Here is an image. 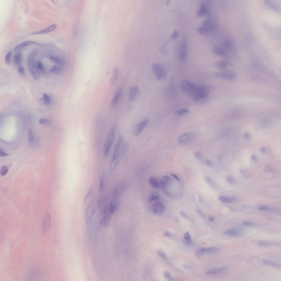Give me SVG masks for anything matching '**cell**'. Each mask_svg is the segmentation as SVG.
Wrapping results in <instances>:
<instances>
[{
  "label": "cell",
  "instance_id": "obj_36",
  "mask_svg": "<svg viewBox=\"0 0 281 281\" xmlns=\"http://www.w3.org/2000/svg\"><path fill=\"white\" fill-rule=\"evenodd\" d=\"M184 238L188 244L189 245L192 244V240L188 232H187L184 235Z\"/></svg>",
  "mask_w": 281,
  "mask_h": 281
},
{
  "label": "cell",
  "instance_id": "obj_42",
  "mask_svg": "<svg viewBox=\"0 0 281 281\" xmlns=\"http://www.w3.org/2000/svg\"><path fill=\"white\" fill-rule=\"evenodd\" d=\"M189 111L187 109H183L176 111L175 112L176 114L179 115H182L186 114H187L189 112Z\"/></svg>",
  "mask_w": 281,
  "mask_h": 281
},
{
  "label": "cell",
  "instance_id": "obj_62",
  "mask_svg": "<svg viewBox=\"0 0 281 281\" xmlns=\"http://www.w3.org/2000/svg\"><path fill=\"white\" fill-rule=\"evenodd\" d=\"M180 214L182 216V217H185V218H187V215L184 212H181Z\"/></svg>",
  "mask_w": 281,
  "mask_h": 281
},
{
  "label": "cell",
  "instance_id": "obj_35",
  "mask_svg": "<svg viewBox=\"0 0 281 281\" xmlns=\"http://www.w3.org/2000/svg\"><path fill=\"white\" fill-rule=\"evenodd\" d=\"M234 43L233 41L230 39H226L224 42V45L227 49H231L233 46Z\"/></svg>",
  "mask_w": 281,
  "mask_h": 281
},
{
  "label": "cell",
  "instance_id": "obj_59",
  "mask_svg": "<svg viewBox=\"0 0 281 281\" xmlns=\"http://www.w3.org/2000/svg\"><path fill=\"white\" fill-rule=\"evenodd\" d=\"M170 175H171L172 176H173V177L176 180H177L178 181V182H180V180L178 178V177L175 174H171Z\"/></svg>",
  "mask_w": 281,
  "mask_h": 281
},
{
  "label": "cell",
  "instance_id": "obj_57",
  "mask_svg": "<svg viewBox=\"0 0 281 281\" xmlns=\"http://www.w3.org/2000/svg\"><path fill=\"white\" fill-rule=\"evenodd\" d=\"M158 254L159 255L163 258H164V259L165 260L166 259V256L165 255V254H164V253H163L161 252H158Z\"/></svg>",
  "mask_w": 281,
  "mask_h": 281
},
{
  "label": "cell",
  "instance_id": "obj_15",
  "mask_svg": "<svg viewBox=\"0 0 281 281\" xmlns=\"http://www.w3.org/2000/svg\"><path fill=\"white\" fill-rule=\"evenodd\" d=\"M40 45L38 43L33 41H27L21 43L17 45L15 48L14 50L17 52H19L21 49L24 47L29 46L31 45Z\"/></svg>",
  "mask_w": 281,
  "mask_h": 281
},
{
  "label": "cell",
  "instance_id": "obj_31",
  "mask_svg": "<svg viewBox=\"0 0 281 281\" xmlns=\"http://www.w3.org/2000/svg\"><path fill=\"white\" fill-rule=\"evenodd\" d=\"M118 72V68L117 67L115 68L114 70V71H113V73L110 79V83L111 85L114 84L117 78Z\"/></svg>",
  "mask_w": 281,
  "mask_h": 281
},
{
  "label": "cell",
  "instance_id": "obj_45",
  "mask_svg": "<svg viewBox=\"0 0 281 281\" xmlns=\"http://www.w3.org/2000/svg\"><path fill=\"white\" fill-rule=\"evenodd\" d=\"M164 277L168 280L169 281H173V278L171 274L168 272L166 271L164 273Z\"/></svg>",
  "mask_w": 281,
  "mask_h": 281
},
{
  "label": "cell",
  "instance_id": "obj_60",
  "mask_svg": "<svg viewBox=\"0 0 281 281\" xmlns=\"http://www.w3.org/2000/svg\"><path fill=\"white\" fill-rule=\"evenodd\" d=\"M208 219H209V220L211 221H213L215 220L214 217L212 215L210 216L209 217V218H208Z\"/></svg>",
  "mask_w": 281,
  "mask_h": 281
},
{
  "label": "cell",
  "instance_id": "obj_43",
  "mask_svg": "<svg viewBox=\"0 0 281 281\" xmlns=\"http://www.w3.org/2000/svg\"><path fill=\"white\" fill-rule=\"evenodd\" d=\"M93 191V187H91L89 191L87 193L84 197V203H86L87 201V200L89 197L92 194V193Z\"/></svg>",
  "mask_w": 281,
  "mask_h": 281
},
{
  "label": "cell",
  "instance_id": "obj_7",
  "mask_svg": "<svg viewBox=\"0 0 281 281\" xmlns=\"http://www.w3.org/2000/svg\"><path fill=\"white\" fill-rule=\"evenodd\" d=\"M216 76L218 77L223 78L228 80L233 79L236 75L235 72L232 70H226L224 71L217 72L215 73Z\"/></svg>",
  "mask_w": 281,
  "mask_h": 281
},
{
  "label": "cell",
  "instance_id": "obj_1",
  "mask_svg": "<svg viewBox=\"0 0 281 281\" xmlns=\"http://www.w3.org/2000/svg\"><path fill=\"white\" fill-rule=\"evenodd\" d=\"M214 89L215 87L212 85H196L187 93L189 96L195 100H199L207 98Z\"/></svg>",
  "mask_w": 281,
  "mask_h": 281
},
{
  "label": "cell",
  "instance_id": "obj_61",
  "mask_svg": "<svg viewBox=\"0 0 281 281\" xmlns=\"http://www.w3.org/2000/svg\"><path fill=\"white\" fill-rule=\"evenodd\" d=\"M197 211L198 212V213L200 214L202 216L204 217H205V215L203 213V212L200 210L197 209Z\"/></svg>",
  "mask_w": 281,
  "mask_h": 281
},
{
  "label": "cell",
  "instance_id": "obj_3",
  "mask_svg": "<svg viewBox=\"0 0 281 281\" xmlns=\"http://www.w3.org/2000/svg\"><path fill=\"white\" fill-rule=\"evenodd\" d=\"M116 127L113 126L110 129L105 142L103 148V155L106 158L109 153L110 149L115 139Z\"/></svg>",
  "mask_w": 281,
  "mask_h": 281
},
{
  "label": "cell",
  "instance_id": "obj_33",
  "mask_svg": "<svg viewBox=\"0 0 281 281\" xmlns=\"http://www.w3.org/2000/svg\"><path fill=\"white\" fill-rule=\"evenodd\" d=\"M279 243L274 242H273L261 241L258 243L259 246H273L277 245H279Z\"/></svg>",
  "mask_w": 281,
  "mask_h": 281
},
{
  "label": "cell",
  "instance_id": "obj_11",
  "mask_svg": "<svg viewBox=\"0 0 281 281\" xmlns=\"http://www.w3.org/2000/svg\"><path fill=\"white\" fill-rule=\"evenodd\" d=\"M102 213L103 216L102 224L103 226H106L109 223L112 214L109 211L108 208L107 206L102 209Z\"/></svg>",
  "mask_w": 281,
  "mask_h": 281
},
{
  "label": "cell",
  "instance_id": "obj_52",
  "mask_svg": "<svg viewBox=\"0 0 281 281\" xmlns=\"http://www.w3.org/2000/svg\"><path fill=\"white\" fill-rule=\"evenodd\" d=\"M18 70L20 73L21 74H23L24 72V67L22 65H19L18 66Z\"/></svg>",
  "mask_w": 281,
  "mask_h": 281
},
{
  "label": "cell",
  "instance_id": "obj_21",
  "mask_svg": "<svg viewBox=\"0 0 281 281\" xmlns=\"http://www.w3.org/2000/svg\"><path fill=\"white\" fill-rule=\"evenodd\" d=\"M171 180V178L168 176H165L162 177L160 181L161 187L165 189L167 186L169 185Z\"/></svg>",
  "mask_w": 281,
  "mask_h": 281
},
{
  "label": "cell",
  "instance_id": "obj_30",
  "mask_svg": "<svg viewBox=\"0 0 281 281\" xmlns=\"http://www.w3.org/2000/svg\"><path fill=\"white\" fill-rule=\"evenodd\" d=\"M226 269V267H223V268L211 270L206 271L205 274L206 275H212L218 274L225 270Z\"/></svg>",
  "mask_w": 281,
  "mask_h": 281
},
{
  "label": "cell",
  "instance_id": "obj_6",
  "mask_svg": "<svg viewBox=\"0 0 281 281\" xmlns=\"http://www.w3.org/2000/svg\"><path fill=\"white\" fill-rule=\"evenodd\" d=\"M203 27L207 30L208 34L215 33L217 28L216 22L210 19H207L203 22Z\"/></svg>",
  "mask_w": 281,
  "mask_h": 281
},
{
  "label": "cell",
  "instance_id": "obj_2",
  "mask_svg": "<svg viewBox=\"0 0 281 281\" xmlns=\"http://www.w3.org/2000/svg\"><path fill=\"white\" fill-rule=\"evenodd\" d=\"M123 143V137L121 135L118 138L113 153L110 167V172L115 170L118 164Z\"/></svg>",
  "mask_w": 281,
  "mask_h": 281
},
{
  "label": "cell",
  "instance_id": "obj_53",
  "mask_svg": "<svg viewBox=\"0 0 281 281\" xmlns=\"http://www.w3.org/2000/svg\"><path fill=\"white\" fill-rule=\"evenodd\" d=\"M227 181L229 183L231 184H233L235 182V180L231 176H229L227 178Z\"/></svg>",
  "mask_w": 281,
  "mask_h": 281
},
{
  "label": "cell",
  "instance_id": "obj_18",
  "mask_svg": "<svg viewBox=\"0 0 281 281\" xmlns=\"http://www.w3.org/2000/svg\"><path fill=\"white\" fill-rule=\"evenodd\" d=\"M149 182L150 184L153 188L158 189L161 187L160 182V183L159 182L155 176H152L150 178Z\"/></svg>",
  "mask_w": 281,
  "mask_h": 281
},
{
  "label": "cell",
  "instance_id": "obj_22",
  "mask_svg": "<svg viewBox=\"0 0 281 281\" xmlns=\"http://www.w3.org/2000/svg\"><path fill=\"white\" fill-rule=\"evenodd\" d=\"M219 248L216 247H213L208 248H202L199 249V250L203 255L206 253L215 252L219 250Z\"/></svg>",
  "mask_w": 281,
  "mask_h": 281
},
{
  "label": "cell",
  "instance_id": "obj_28",
  "mask_svg": "<svg viewBox=\"0 0 281 281\" xmlns=\"http://www.w3.org/2000/svg\"><path fill=\"white\" fill-rule=\"evenodd\" d=\"M121 91H119L116 93L112 101L111 104L112 106H115L118 103L121 97Z\"/></svg>",
  "mask_w": 281,
  "mask_h": 281
},
{
  "label": "cell",
  "instance_id": "obj_17",
  "mask_svg": "<svg viewBox=\"0 0 281 281\" xmlns=\"http://www.w3.org/2000/svg\"><path fill=\"white\" fill-rule=\"evenodd\" d=\"M212 51L216 55L223 57L227 56V53L225 50L220 47L215 46L213 48Z\"/></svg>",
  "mask_w": 281,
  "mask_h": 281
},
{
  "label": "cell",
  "instance_id": "obj_26",
  "mask_svg": "<svg viewBox=\"0 0 281 281\" xmlns=\"http://www.w3.org/2000/svg\"><path fill=\"white\" fill-rule=\"evenodd\" d=\"M160 198V195L156 192H153L150 195L148 198V201L150 202H152L159 200Z\"/></svg>",
  "mask_w": 281,
  "mask_h": 281
},
{
  "label": "cell",
  "instance_id": "obj_29",
  "mask_svg": "<svg viewBox=\"0 0 281 281\" xmlns=\"http://www.w3.org/2000/svg\"><path fill=\"white\" fill-rule=\"evenodd\" d=\"M42 99L43 103L46 106L50 105L51 102V99L50 97L45 93H43V97Z\"/></svg>",
  "mask_w": 281,
  "mask_h": 281
},
{
  "label": "cell",
  "instance_id": "obj_34",
  "mask_svg": "<svg viewBox=\"0 0 281 281\" xmlns=\"http://www.w3.org/2000/svg\"><path fill=\"white\" fill-rule=\"evenodd\" d=\"M62 70V68L59 66L54 65L50 70V71L53 73L59 74L61 73Z\"/></svg>",
  "mask_w": 281,
  "mask_h": 281
},
{
  "label": "cell",
  "instance_id": "obj_50",
  "mask_svg": "<svg viewBox=\"0 0 281 281\" xmlns=\"http://www.w3.org/2000/svg\"><path fill=\"white\" fill-rule=\"evenodd\" d=\"M258 209L260 210L268 211L270 208L268 206L264 205H259L257 206Z\"/></svg>",
  "mask_w": 281,
  "mask_h": 281
},
{
  "label": "cell",
  "instance_id": "obj_37",
  "mask_svg": "<svg viewBox=\"0 0 281 281\" xmlns=\"http://www.w3.org/2000/svg\"><path fill=\"white\" fill-rule=\"evenodd\" d=\"M263 264L266 265H271L276 267H279L280 265L277 262L269 261H263Z\"/></svg>",
  "mask_w": 281,
  "mask_h": 281
},
{
  "label": "cell",
  "instance_id": "obj_20",
  "mask_svg": "<svg viewBox=\"0 0 281 281\" xmlns=\"http://www.w3.org/2000/svg\"><path fill=\"white\" fill-rule=\"evenodd\" d=\"M210 12L205 5V3L202 4L197 13V15L201 17L204 16H208L210 14Z\"/></svg>",
  "mask_w": 281,
  "mask_h": 281
},
{
  "label": "cell",
  "instance_id": "obj_51",
  "mask_svg": "<svg viewBox=\"0 0 281 281\" xmlns=\"http://www.w3.org/2000/svg\"><path fill=\"white\" fill-rule=\"evenodd\" d=\"M179 36V33L178 31H174L172 34L171 38L172 39L175 40L177 39Z\"/></svg>",
  "mask_w": 281,
  "mask_h": 281
},
{
  "label": "cell",
  "instance_id": "obj_63",
  "mask_svg": "<svg viewBox=\"0 0 281 281\" xmlns=\"http://www.w3.org/2000/svg\"><path fill=\"white\" fill-rule=\"evenodd\" d=\"M205 164L208 166H210L211 165V162L210 161L207 160L206 161Z\"/></svg>",
  "mask_w": 281,
  "mask_h": 281
},
{
  "label": "cell",
  "instance_id": "obj_8",
  "mask_svg": "<svg viewBox=\"0 0 281 281\" xmlns=\"http://www.w3.org/2000/svg\"><path fill=\"white\" fill-rule=\"evenodd\" d=\"M148 119H145L136 125L133 130V133L136 136L139 135L144 130L148 123Z\"/></svg>",
  "mask_w": 281,
  "mask_h": 281
},
{
  "label": "cell",
  "instance_id": "obj_27",
  "mask_svg": "<svg viewBox=\"0 0 281 281\" xmlns=\"http://www.w3.org/2000/svg\"><path fill=\"white\" fill-rule=\"evenodd\" d=\"M49 60L59 65L63 66L64 65V62L62 59L58 57L51 56L50 57Z\"/></svg>",
  "mask_w": 281,
  "mask_h": 281
},
{
  "label": "cell",
  "instance_id": "obj_47",
  "mask_svg": "<svg viewBox=\"0 0 281 281\" xmlns=\"http://www.w3.org/2000/svg\"><path fill=\"white\" fill-rule=\"evenodd\" d=\"M39 124H48L50 123V121L49 120L45 119H40L39 121Z\"/></svg>",
  "mask_w": 281,
  "mask_h": 281
},
{
  "label": "cell",
  "instance_id": "obj_19",
  "mask_svg": "<svg viewBox=\"0 0 281 281\" xmlns=\"http://www.w3.org/2000/svg\"><path fill=\"white\" fill-rule=\"evenodd\" d=\"M56 28V25L55 24H53L46 29L38 31L36 32L31 34H41L50 32L55 30Z\"/></svg>",
  "mask_w": 281,
  "mask_h": 281
},
{
  "label": "cell",
  "instance_id": "obj_41",
  "mask_svg": "<svg viewBox=\"0 0 281 281\" xmlns=\"http://www.w3.org/2000/svg\"><path fill=\"white\" fill-rule=\"evenodd\" d=\"M245 38L247 42H251L252 41L253 36L251 33H248L246 34L245 35Z\"/></svg>",
  "mask_w": 281,
  "mask_h": 281
},
{
  "label": "cell",
  "instance_id": "obj_4",
  "mask_svg": "<svg viewBox=\"0 0 281 281\" xmlns=\"http://www.w3.org/2000/svg\"><path fill=\"white\" fill-rule=\"evenodd\" d=\"M152 68L157 80H161L165 77L166 72L164 68L159 63H155L152 64Z\"/></svg>",
  "mask_w": 281,
  "mask_h": 281
},
{
  "label": "cell",
  "instance_id": "obj_54",
  "mask_svg": "<svg viewBox=\"0 0 281 281\" xmlns=\"http://www.w3.org/2000/svg\"><path fill=\"white\" fill-rule=\"evenodd\" d=\"M205 179L206 182L208 184L211 185L212 183V179L209 177H205Z\"/></svg>",
  "mask_w": 281,
  "mask_h": 281
},
{
  "label": "cell",
  "instance_id": "obj_46",
  "mask_svg": "<svg viewBox=\"0 0 281 281\" xmlns=\"http://www.w3.org/2000/svg\"><path fill=\"white\" fill-rule=\"evenodd\" d=\"M8 169L6 166H4L2 168L1 171V174L2 176L5 175L8 173Z\"/></svg>",
  "mask_w": 281,
  "mask_h": 281
},
{
  "label": "cell",
  "instance_id": "obj_55",
  "mask_svg": "<svg viewBox=\"0 0 281 281\" xmlns=\"http://www.w3.org/2000/svg\"><path fill=\"white\" fill-rule=\"evenodd\" d=\"M9 155L10 154L9 153L5 152L1 148V149H0V155H1V156H6Z\"/></svg>",
  "mask_w": 281,
  "mask_h": 281
},
{
  "label": "cell",
  "instance_id": "obj_25",
  "mask_svg": "<svg viewBox=\"0 0 281 281\" xmlns=\"http://www.w3.org/2000/svg\"><path fill=\"white\" fill-rule=\"evenodd\" d=\"M218 199L220 202L226 203H232L235 201L233 197L221 195L219 196Z\"/></svg>",
  "mask_w": 281,
  "mask_h": 281
},
{
  "label": "cell",
  "instance_id": "obj_12",
  "mask_svg": "<svg viewBox=\"0 0 281 281\" xmlns=\"http://www.w3.org/2000/svg\"><path fill=\"white\" fill-rule=\"evenodd\" d=\"M51 223V217L49 212H47L45 214L43 224V233H46L50 226Z\"/></svg>",
  "mask_w": 281,
  "mask_h": 281
},
{
  "label": "cell",
  "instance_id": "obj_9",
  "mask_svg": "<svg viewBox=\"0 0 281 281\" xmlns=\"http://www.w3.org/2000/svg\"><path fill=\"white\" fill-rule=\"evenodd\" d=\"M191 81L186 79H184L181 81L180 83V87L181 89L184 92L187 93L193 89L195 86Z\"/></svg>",
  "mask_w": 281,
  "mask_h": 281
},
{
  "label": "cell",
  "instance_id": "obj_24",
  "mask_svg": "<svg viewBox=\"0 0 281 281\" xmlns=\"http://www.w3.org/2000/svg\"><path fill=\"white\" fill-rule=\"evenodd\" d=\"M138 88L137 87H135L131 89L130 92L129 99L131 101L135 100L138 94Z\"/></svg>",
  "mask_w": 281,
  "mask_h": 281
},
{
  "label": "cell",
  "instance_id": "obj_38",
  "mask_svg": "<svg viewBox=\"0 0 281 281\" xmlns=\"http://www.w3.org/2000/svg\"><path fill=\"white\" fill-rule=\"evenodd\" d=\"M105 187V178L103 176L101 178L99 186V191L101 192L103 191Z\"/></svg>",
  "mask_w": 281,
  "mask_h": 281
},
{
  "label": "cell",
  "instance_id": "obj_40",
  "mask_svg": "<svg viewBox=\"0 0 281 281\" xmlns=\"http://www.w3.org/2000/svg\"><path fill=\"white\" fill-rule=\"evenodd\" d=\"M28 137L30 143L32 142L34 139V135L32 130L29 129L28 130Z\"/></svg>",
  "mask_w": 281,
  "mask_h": 281
},
{
  "label": "cell",
  "instance_id": "obj_10",
  "mask_svg": "<svg viewBox=\"0 0 281 281\" xmlns=\"http://www.w3.org/2000/svg\"><path fill=\"white\" fill-rule=\"evenodd\" d=\"M246 232V230L243 228H236L226 230L223 234L231 236H238L243 234Z\"/></svg>",
  "mask_w": 281,
  "mask_h": 281
},
{
  "label": "cell",
  "instance_id": "obj_48",
  "mask_svg": "<svg viewBox=\"0 0 281 281\" xmlns=\"http://www.w3.org/2000/svg\"><path fill=\"white\" fill-rule=\"evenodd\" d=\"M242 225L244 226L249 227H253L256 226V224L252 222L249 221H245L243 222Z\"/></svg>",
  "mask_w": 281,
  "mask_h": 281
},
{
  "label": "cell",
  "instance_id": "obj_23",
  "mask_svg": "<svg viewBox=\"0 0 281 281\" xmlns=\"http://www.w3.org/2000/svg\"><path fill=\"white\" fill-rule=\"evenodd\" d=\"M264 2L266 5L272 10L278 13L280 12V9L275 3L268 0H266Z\"/></svg>",
  "mask_w": 281,
  "mask_h": 281
},
{
  "label": "cell",
  "instance_id": "obj_13",
  "mask_svg": "<svg viewBox=\"0 0 281 281\" xmlns=\"http://www.w3.org/2000/svg\"><path fill=\"white\" fill-rule=\"evenodd\" d=\"M232 65V63L226 60L217 61L215 63V66L217 68L221 70L224 71L226 70L229 66Z\"/></svg>",
  "mask_w": 281,
  "mask_h": 281
},
{
  "label": "cell",
  "instance_id": "obj_14",
  "mask_svg": "<svg viewBox=\"0 0 281 281\" xmlns=\"http://www.w3.org/2000/svg\"><path fill=\"white\" fill-rule=\"evenodd\" d=\"M187 42L186 40L184 39L180 49V57L182 60H184L186 56L187 51Z\"/></svg>",
  "mask_w": 281,
  "mask_h": 281
},
{
  "label": "cell",
  "instance_id": "obj_32",
  "mask_svg": "<svg viewBox=\"0 0 281 281\" xmlns=\"http://www.w3.org/2000/svg\"><path fill=\"white\" fill-rule=\"evenodd\" d=\"M22 55L20 53H18L15 54L13 57V61L15 64L17 65H19L21 62Z\"/></svg>",
  "mask_w": 281,
  "mask_h": 281
},
{
  "label": "cell",
  "instance_id": "obj_39",
  "mask_svg": "<svg viewBox=\"0 0 281 281\" xmlns=\"http://www.w3.org/2000/svg\"><path fill=\"white\" fill-rule=\"evenodd\" d=\"M198 32L203 35H207L208 34L206 29L203 27H198L197 29Z\"/></svg>",
  "mask_w": 281,
  "mask_h": 281
},
{
  "label": "cell",
  "instance_id": "obj_44",
  "mask_svg": "<svg viewBox=\"0 0 281 281\" xmlns=\"http://www.w3.org/2000/svg\"><path fill=\"white\" fill-rule=\"evenodd\" d=\"M11 56V51L8 52L6 54L5 57V62L7 64L9 65L10 64Z\"/></svg>",
  "mask_w": 281,
  "mask_h": 281
},
{
  "label": "cell",
  "instance_id": "obj_58",
  "mask_svg": "<svg viewBox=\"0 0 281 281\" xmlns=\"http://www.w3.org/2000/svg\"><path fill=\"white\" fill-rule=\"evenodd\" d=\"M164 235L166 237H171L172 236L171 233L168 232H165L164 233Z\"/></svg>",
  "mask_w": 281,
  "mask_h": 281
},
{
  "label": "cell",
  "instance_id": "obj_56",
  "mask_svg": "<svg viewBox=\"0 0 281 281\" xmlns=\"http://www.w3.org/2000/svg\"><path fill=\"white\" fill-rule=\"evenodd\" d=\"M194 156L195 157L198 159H201L202 158V156L201 153L198 152H196L195 153Z\"/></svg>",
  "mask_w": 281,
  "mask_h": 281
},
{
  "label": "cell",
  "instance_id": "obj_5",
  "mask_svg": "<svg viewBox=\"0 0 281 281\" xmlns=\"http://www.w3.org/2000/svg\"><path fill=\"white\" fill-rule=\"evenodd\" d=\"M150 207L154 213L159 215L164 214L166 209L165 204L160 200L152 202Z\"/></svg>",
  "mask_w": 281,
  "mask_h": 281
},
{
  "label": "cell",
  "instance_id": "obj_49",
  "mask_svg": "<svg viewBox=\"0 0 281 281\" xmlns=\"http://www.w3.org/2000/svg\"><path fill=\"white\" fill-rule=\"evenodd\" d=\"M39 70L43 71L44 70V68L42 63L40 61H38L36 64Z\"/></svg>",
  "mask_w": 281,
  "mask_h": 281
},
{
  "label": "cell",
  "instance_id": "obj_16",
  "mask_svg": "<svg viewBox=\"0 0 281 281\" xmlns=\"http://www.w3.org/2000/svg\"><path fill=\"white\" fill-rule=\"evenodd\" d=\"M193 137V134L191 133H187L183 134L179 138V143H184L188 142L191 140Z\"/></svg>",
  "mask_w": 281,
  "mask_h": 281
}]
</instances>
